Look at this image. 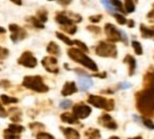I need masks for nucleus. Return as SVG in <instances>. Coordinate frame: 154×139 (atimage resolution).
Listing matches in <instances>:
<instances>
[{
    "instance_id": "1",
    "label": "nucleus",
    "mask_w": 154,
    "mask_h": 139,
    "mask_svg": "<svg viewBox=\"0 0 154 139\" xmlns=\"http://www.w3.org/2000/svg\"><path fill=\"white\" fill-rule=\"evenodd\" d=\"M136 107L143 116L154 115V72L148 71L143 77V89L136 93Z\"/></svg>"
},
{
    "instance_id": "2",
    "label": "nucleus",
    "mask_w": 154,
    "mask_h": 139,
    "mask_svg": "<svg viewBox=\"0 0 154 139\" xmlns=\"http://www.w3.org/2000/svg\"><path fill=\"white\" fill-rule=\"evenodd\" d=\"M68 56L73 61L82 64L85 68H89L90 71H92V72L98 71V66L95 63L94 60H92L89 56H87L86 53H85L84 51H82L80 49H78V47H71V49H69Z\"/></svg>"
},
{
    "instance_id": "3",
    "label": "nucleus",
    "mask_w": 154,
    "mask_h": 139,
    "mask_svg": "<svg viewBox=\"0 0 154 139\" xmlns=\"http://www.w3.org/2000/svg\"><path fill=\"white\" fill-rule=\"evenodd\" d=\"M22 86L37 93H47L49 91V86L43 82V78L39 75L26 76L22 80Z\"/></svg>"
},
{
    "instance_id": "4",
    "label": "nucleus",
    "mask_w": 154,
    "mask_h": 139,
    "mask_svg": "<svg viewBox=\"0 0 154 139\" xmlns=\"http://www.w3.org/2000/svg\"><path fill=\"white\" fill-rule=\"evenodd\" d=\"M88 103L97 109H103L106 111H113L115 107V102L113 99H108L97 95H90L88 97Z\"/></svg>"
},
{
    "instance_id": "5",
    "label": "nucleus",
    "mask_w": 154,
    "mask_h": 139,
    "mask_svg": "<svg viewBox=\"0 0 154 139\" xmlns=\"http://www.w3.org/2000/svg\"><path fill=\"white\" fill-rule=\"evenodd\" d=\"M95 53L97 56H100V57H117V49H116L115 44H113V42H107V41H100L95 47Z\"/></svg>"
},
{
    "instance_id": "6",
    "label": "nucleus",
    "mask_w": 154,
    "mask_h": 139,
    "mask_svg": "<svg viewBox=\"0 0 154 139\" xmlns=\"http://www.w3.org/2000/svg\"><path fill=\"white\" fill-rule=\"evenodd\" d=\"M82 18L79 14L73 13V12H59L56 14L55 21L60 26H66V24H73V23H79L82 22Z\"/></svg>"
},
{
    "instance_id": "7",
    "label": "nucleus",
    "mask_w": 154,
    "mask_h": 139,
    "mask_svg": "<svg viewBox=\"0 0 154 139\" xmlns=\"http://www.w3.org/2000/svg\"><path fill=\"white\" fill-rule=\"evenodd\" d=\"M105 34L107 36L108 40L110 42H119L122 41V31L117 30L114 24L112 23H106L105 24Z\"/></svg>"
},
{
    "instance_id": "8",
    "label": "nucleus",
    "mask_w": 154,
    "mask_h": 139,
    "mask_svg": "<svg viewBox=\"0 0 154 139\" xmlns=\"http://www.w3.org/2000/svg\"><path fill=\"white\" fill-rule=\"evenodd\" d=\"M9 30L11 32V40L14 43H17L19 41L23 40L28 37V33L23 28L17 26L15 23H11L9 26Z\"/></svg>"
},
{
    "instance_id": "9",
    "label": "nucleus",
    "mask_w": 154,
    "mask_h": 139,
    "mask_svg": "<svg viewBox=\"0 0 154 139\" xmlns=\"http://www.w3.org/2000/svg\"><path fill=\"white\" fill-rule=\"evenodd\" d=\"M18 64L22 66H26L29 68H34L37 65V59L32 52L26 51L21 54L19 58H18Z\"/></svg>"
},
{
    "instance_id": "10",
    "label": "nucleus",
    "mask_w": 154,
    "mask_h": 139,
    "mask_svg": "<svg viewBox=\"0 0 154 139\" xmlns=\"http://www.w3.org/2000/svg\"><path fill=\"white\" fill-rule=\"evenodd\" d=\"M92 112V109L85 104L84 102H78L73 107V114L76 116L78 119H86Z\"/></svg>"
},
{
    "instance_id": "11",
    "label": "nucleus",
    "mask_w": 154,
    "mask_h": 139,
    "mask_svg": "<svg viewBox=\"0 0 154 139\" xmlns=\"http://www.w3.org/2000/svg\"><path fill=\"white\" fill-rule=\"evenodd\" d=\"M41 64L43 68L47 70L49 73L58 74L59 73V68H58V61L55 57L52 56H47L41 60Z\"/></svg>"
},
{
    "instance_id": "12",
    "label": "nucleus",
    "mask_w": 154,
    "mask_h": 139,
    "mask_svg": "<svg viewBox=\"0 0 154 139\" xmlns=\"http://www.w3.org/2000/svg\"><path fill=\"white\" fill-rule=\"evenodd\" d=\"M97 121H98V124L103 125L106 128H109V130H116L117 128V123L109 114H103L101 116H99Z\"/></svg>"
},
{
    "instance_id": "13",
    "label": "nucleus",
    "mask_w": 154,
    "mask_h": 139,
    "mask_svg": "<svg viewBox=\"0 0 154 139\" xmlns=\"http://www.w3.org/2000/svg\"><path fill=\"white\" fill-rule=\"evenodd\" d=\"M77 92H78V90H77V86H76V84H75V82L66 81L61 90V95L66 97V96H70V95L75 94V93H77Z\"/></svg>"
},
{
    "instance_id": "14",
    "label": "nucleus",
    "mask_w": 154,
    "mask_h": 139,
    "mask_svg": "<svg viewBox=\"0 0 154 139\" xmlns=\"http://www.w3.org/2000/svg\"><path fill=\"white\" fill-rule=\"evenodd\" d=\"M60 130H61L62 134H63V136L66 137V139H79V137H80L79 133L72 128H63V126H60Z\"/></svg>"
},
{
    "instance_id": "15",
    "label": "nucleus",
    "mask_w": 154,
    "mask_h": 139,
    "mask_svg": "<svg viewBox=\"0 0 154 139\" xmlns=\"http://www.w3.org/2000/svg\"><path fill=\"white\" fill-rule=\"evenodd\" d=\"M124 62L128 64V70H129V76H133L136 68V60L134 59V57L131 55H127L124 58Z\"/></svg>"
},
{
    "instance_id": "16",
    "label": "nucleus",
    "mask_w": 154,
    "mask_h": 139,
    "mask_svg": "<svg viewBox=\"0 0 154 139\" xmlns=\"http://www.w3.org/2000/svg\"><path fill=\"white\" fill-rule=\"evenodd\" d=\"M140 34L143 38L154 39V26H146L145 24H140Z\"/></svg>"
},
{
    "instance_id": "17",
    "label": "nucleus",
    "mask_w": 154,
    "mask_h": 139,
    "mask_svg": "<svg viewBox=\"0 0 154 139\" xmlns=\"http://www.w3.org/2000/svg\"><path fill=\"white\" fill-rule=\"evenodd\" d=\"M60 119L62 120L63 122H66V123H70V124H78L79 123V120L74 114H71V113H62L60 115Z\"/></svg>"
},
{
    "instance_id": "18",
    "label": "nucleus",
    "mask_w": 154,
    "mask_h": 139,
    "mask_svg": "<svg viewBox=\"0 0 154 139\" xmlns=\"http://www.w3.org/2000/svg\"><path fill=\"white\" fill-rule=\"evenodd\" d=\"M85 138L86 139H99L101 137L100 131L94 128H90L85 132Z\"/></svg>"
},
{
    "instance_id": "19",
    "label": "nucleus",
    "mask_w": 154,
    "mask_h": 139,
    "mask_svg": "<svg viewBox=\"0 0 154 139\" xmlns=\"http://www.w3.org/2000/svg\"><path fill=\"white\" fill-rule=\"evenodd\" d=\"M92 86L93 81L89 78V76H82V77H79V88L82 91H87Z\"/></svg>"
},
{
    "instance_id": "20",
    "label": "nucleus",
    "mask_w": 154,
    "mask_h": 139,
    "mask_svg": "<svg viewBox=\"0 0 154 139\" xmlns=\"http://www.w3.org/2000/svg\"><path fill=\"white\" fill-rule=\"evenodd\" d=\"M47 52L50 54V55L53 56H59L60 55V47L57 43H55L54 41H51L49 42L47 47Z\"/></svg>"
},
{
    "instance_id": "21",
    "label": "nucleus",
    "mask_w": 154,
    "mask_h": 139,
    "mask_svg": "<svg viewBox=\"0 0 154 139\" xmlns=\"http://www.w3.org/2000/svg\"><path fill=\"white\" fill-rule=\"evenodd\" d=\"M9 114H10V118H11V120L13 122L18 123V122L21 121V112H20L18 109L13 107V109L10 110Z\"/></svg>"
},
{
    "instance_id": "22",
    "label": "nucleus",
    "mask_w": 154,
    "mask_h": 139,
    "mask_svg": "<svg viewBox=\"0 0 154 139\" xmlns=\"http://www.w3.org/2000/svg\"><path fill=\"white\" fill-rule=\"evenodd\" d=\"M26 22H29L32 26H34V28H36V29H39V30H40V29L41 30L45 29V24H43V22H41L37 17L29 16V17L26 18Z\"/></svg>"
},
{
    "instance_id": "23",
    "label": "nucleus",
    "mask_w": 154,
    "mask_h": 139,
    "mask_svg": "<svg viewBox=\"0 0 154 139\" xmlns=\"http://www.w3.org/2000/svg\"><path fill=\"white\" fill-rule=\"evenodd\" d=\"M8 130L10 131V132L14 133V134H21L22 132H24V126L20 125V124L18 123H11L9 125V128H8Z\"/></svg>"
},
{
    "instance_id": "24",
    "label": "nucleus",
    "mask_w": 154,
    "mask_h": 139,
    "mask_svg": "<svg viewBox=\"0 0 154 139\" xmlns=\"http://www.w3.org/2000/svg\"><path fill=\"white\" fill-rule=\"evenodd\" d=\"M60 29H61L63 32L68 33L70 35H74L75 33L77 32V26L73 24H66V26H60Z\"/></svg>"
},
{
    "instance_id": "25",
    "label": "nucleus",
    "mask_w": 154,
    "mask_h": 139,
    "mask_svg": "<svg viewBox=\"0 0 154 139\" xmlns=\"http://www.w3.org/2000/svg\"><path fill=\"white\" fill-rule=\"evenodd\" d=\"M0 99H1V102L3 103V104H11V103H17L18 102V99L15 98V97H10L8 96V95H1L0 96Z\"/></svg>"
},
{
    "instance_id": "26",
    "label": "nucleus",
    "mask_w": 154,
    "mask_h": 139,
    "mask_svg": "<svg viewBox=\"0 0 154 139\" xmlns=\"http://www.w3.org/2000/svg\"><path fill=\"white\" fill-rule=\"evenodd\" d=\"M55 35H56V37H57L58 39H60V40L62 41V42H64L66 45H73L74 44V40H71L69 37H66L64 34H62V33H60V32H56L55 33Z\"/></svg>"
},
{
    "instance_id": "27",
    "label": "nucleus",
    "mask_w": 154,
    "mask_h": 139,
    "mask_svg": "<svg viewBox=\"0 0 154 139\" xmlns=\"http://www.w3.org/2000/svg\"><path fill=\"white\" fill-rule=\"evenodd\" d=\"M125 10L127 13H133L135 11V3L133 0H125Z\"/></svg>"
},
{
    "instance_id": "28",
    "label": "nucleus",
    "mask_w": 154,
    "mask_h": 139,
    "mask_svg": "<svg viewBox=\"0 0 154 139\" xmlns=\"http://www.w3.org/2000/svg\"><path fill=\"white\" fill-rule=\"evenodd\" d=\"M110 2H111L112 5L115 8V10L119 11L120 13H122V14H126L127 13L126 10H125L124 7H122V3L120 2V0H110Z\"/></svg>"
},
{
    "instance_id": "29",
    "label": "nucleus",
    "mask_w": 154,
    "mask_h": 139,
    "mask_svg": "<svg viewBox=\"0 0 154 139\" xmlns=\"http://www.w3.org/2000/svg\"><path fill=\"white\" fill-rule=\"evenodd\" d=\"M30 128L33 132H42L45 130V125L39 122H34V123H30Z\"/></svg>"
},
{
    "instance_id": "30",
    "label": "nucleus",
    "mask_w": 154,
    "mask_h": 139,
    "mask_svg": "<svg viewBox=\"0 0 154 139\" xmlns=\"http://www.w3.org/2000/svg\"><path fill=\"white\" fill-rule=\"evenodd\" d=\"M37 18L40 20L41 22H47L48 21V12L45 10H39L37 12Z\"/></svg>"
},
{
    "instance_id": "31",
    "label": "nucleus",
    "mask_w": 154,
    "mask_h": 139,
    "mask_svg": "<svg viewBox=\"0 0 154 139\" xmlns=\"http://www.w3.org/2000/svg\"><path fill=\"white\" fill-rule=\"evenodd\" d=\"M112 15L115 17L116 21H117L118 24H120V26H124V24H126L127 22H128V20L126 19V17H125L124 15H122V14H117V13H113Z\"/></svg>"
},
{
    "instance_id": "32",
    "label": "nucleus",
    "mask_w": 154,
    "mask_h": 139,
    "mask_svg": "<svg viewBox=\"0 0 154 139\" xmlns=\"http://www.w3.org/2000/svg\"><path fill=\"white\" fill-rule=\"evenodd\" d=\"M132 47H133V50H134V52H135L136 55H141V54H143V47H141V44L138 42V41L133 40L132 41Z\"/></svg>"
},
{
    "instance_id": "33",
    "label": "nucleus",
    "mask_w": 154,
    "mask_h": 139,
    "mask_svg": "<svg viewBox=\"0 0 154 139\" xmlns=\"http://www.w3.org/2000/svg\"><path fill=\"white\" fill-rule=\"evenodd\" d=\"M3 132H5L3 133V137H5V139H20L19 134H14V133L10 132L8 128H5Z\"/></svg>"
},
{
    "instance_id": "34",
    "label": "nucleus",
    "mask_w": 154,
    "mask_h": 139,
    "mask_svg": "<svg viewBox=\"0 0 154 139\" xmlns=\"http://www.w3.org/2000/svg\"><path fill=\"white\" fill-rule=\"evenodd\" d=\"M101 1V5H103V7L107 9V11L108 12H110L111 14H113L114 13V11H116L115 10V8L112 5V3L110 2V1H108V0H100Z\"/></svg>"
},
{
    "instance_id": "35",
    "label": "nucleus",
    "mask_w": 154,
    "mask_h": 139,
    "mask_svg": "<svg viewBox=\"0 0 154 139\" xmlns=\"http://www.w3.org/2000/svg\"><path fill=\"white\" fill-rule=\"evenodd\" d=\"M74 44H76L77 47H78V49H80L82 51H84L85 53H88L89 52V49H88V47H87V44L85 42H82V41L74 40Z\"/></svg>"
},
{
    "instance_id": "36",
    "label": "nucleus",
    "mask_w": 154,
    "mask_h": 139,
    "mask_svg": "<svg viewBox=\"0 0 154 139\" xmlns=\"http://www.w3.org/2000/svg\"><path fill=\"white\" fill-rule=\"evenodd\" d=\"M87 30L94 35H99L101 33L100 28H99V26H87Z\"/></svg>"
},
{
    "instance_id": "37",
    "label": "nucleus",
    "mask_w": 154,
    "mask_h": 139,
    "mask_svg": "<svg viewBox=\"0 0 154 139\" xmlns=\"http://www.w3.org/2000/svg\"><path fill=\"white\" fill-rule=\"evenodd\" d=\"M37 139H55L52 135H50L49 133L45 132H39L38 134L36 135Z\"/></svg>"
},
{
    "instance_id": "38",
    "label": "nucleus",
    "mask_w": 154,
    "mask_h": 139,
    "mask_svg": "<svg viewBox=\"0 0 154 139\" xmlns=\"http://www.w3.org/2000/svg\"><path fill=\"white\" fill-rule=\"evenodd\" d=\"M143 124H145V126H147L148 128H150V130H154V123H153V121H152L151 119L143 117Z\"/></svg>"
},
{
    "instance_id": "39",
    "label": "nucleus",
    "mask_w": 154,
    "mask_h": 139,
    "mask_svg": "<svg viewBox=\"0 0 154 139\" xmlns=\"http://www.w3.org/2000/svg\"><path fill=\"white\" fill-rule=\"evenodd\" d=\"M9 53H10V52H9V50H8V49L0 47V60H3V59H5V58H8Z\"/></svg>"
},
{
    "instance_id": "40",
    "label": "nucleus",
    "mask_w": 154,
    "mask_h": 139,
    "mask_svg": "<svg viewBox=\"0 0 154 139\" xmlns=\"http://www.w3.org/2000/svg\"><path fill=\"white\" fill-rule=\"evenodd\" d=\"M101 18H103V15H101V14H97V15L90 16V17H89V20H90L91 22H93V23H97V22L100 21Z\"/></svg>"
},
{
    "instance_id": "41",
    "label": "nucleus",
    "mask_w": 154,
    "mask_h": 139,
    "mask_svg": "<svg viewBox=\"0 0 154 139\" xmlns=\"http://www.w3.org/2000/svg\"><path fill=\"white\" fill-rule=\"evenodd\" d=\"M59 107H61V109H63V110H66V109H69L70 107H72V101L71 100H62L61 102H60V104H59Z\"/></svg>"
},
{
    "instance_id": "42",
    "label": "nucleus",
    "mask_w": 154,
    "mask_h": 139,
    "mask_svg": "<svg viewBox=\"0 0 154 139\" xmlns=\"http://www.w3.org/2000/svg\"><path fill=\"white\" fill-rule=\"evenodd\" d=\"M10 86H11V82H10L9 80H1V81H0V88L8 90Z\"/></svg>"
},
{
    "instance_id": "43",
    "label": "nucleus",
    "mask_w": 154,
    "mask_h": 139,
    "mask_svg": "<svg viewBox=\"0 0 154 139\" xmlns=\"http://www.w3.org/2000/svg\"><path fill=\"white\" fill-rule=\"evenodd\" d=\"M57 1L60 5H62V7H66V5H69L71 2H72L73 0H57Z\"/></svg>"
},
{
    "instance_id": "44",
    "label": "nucleus",
    "mask_w": 154,
    "mask_h": 139,
    "mask_svg": "<svg viewBox=\"0 0 154 139\" xmlns=\"http://www.w3.org/2000/svg\"><path fill=\"white\" fill-rule=\"evenodd\" d=\"M8 116V113H7V111L5 110V107H2V104L0 103V117H2V118H5V117H7Z\"/></svg>"
},
{
    "instance_id": "45",
    "label": "nucleus",
    "mask_w": 154,
    "mask_h": 139,
    "mask_svg": "<svg viewBox=\"0 0 154 139\" xmlns=\"http://www.w3.org/2000/svg\"><path fill=\"white\" fill-rule=\"evenodd\" d=\"M147 18L149 19L150 22H153V23H154V10H152L151 12H149V13H148Z\"/></svg>"
},
{
    "instance_id": "46",
    "label": "nucleus",
    "mask_w": 154,
    "mask_h": 139,
    "mask_svg": "<svg viewBox=\"0 0 154 139\" xmlns=\"http://www.w3.org/2000/svg\"><path fill=\"white\" fill-rule=\"evenodd\" d=\"M75 72H76L78 75H82V76H89L88 75V73L87 72H85L84 70H82V68H75L74 70Z\"/></svg>"
},
{
    "instance_id": "47",
    "label": "nucleus",
    "mask_w": 154,
    "mask_h": 139,
    "mask_svg": "<svg viewBox=\"0 0 154 139\" xmlns=\"http://www.w3.org/2000/svg\"><path fill=\"white\" fill-rule=\"evenodd\" d=\"M93 77H98V78H106L107 77V73L106 72H103V73H96V74H93Z\"/></svg>"
},
{
    "instance_id": "48",
    "label": "nucleus",
    "mask_w": 154,
    "mask_h": 139,
    "mask_svg": "<svg viewBox=\"0 0 154 139\" xmlns=\"http://www.w3.org/2000/svg\"><path fill=\"white\" fill-rule=\"evenodd\" d=\"M127 23H128V26L129 28H133V26H134V21H133L132 19H130V20H128V22H127Z\"/></svg>"
},
{
    "instance_id": "49",
    "label": "nucleus",
    "mask_w": 154,
    "mask_h": 139,
    "mask_svg": "<svg viewBox=\"0 0 154 139\" xmlns=\"http://www.w3.org/2000/svg\"><path fill=\"white\" fill-rule=\"evenodd\" d=\"M11 1L13 3H15V5H22V0H11Z\"/></svg>"
},
{
    "instance_id": "50",
    "label": "nucleus",
    "mask_w": 154,
    "mask_h": 139,
    "mask_svg": "<svg viewBox=\"0 0 154 139\" xmlns=\"http://www.w3.org/2000/svg\"><path fill=\"white\" fill-rule=\"evenodd\" d=\"M119 86H120V88H122V89H125V88H129V86H130V84H129V83H122Z\"/></svg>"
},
{
    "instance_id": "51",
    "label": "nucleus",
    "mask_w": 154,
    "mask_h": 139,
    "mask_svg": "<svg viewBox=\"0 0 154 139\" xmlns=\"http://www.w3.org/2000/svg\"><path fill=\"white\" fill-rule=\"evenodd\" d=\"M5 32H7V31H5V29L2 28V26H0V34H5Z\"/></svg>"
},
{
    "instance_id": "52",
    "label": "nucleus",
    "mask_w": 154,
    "mask_h": 139,
    "mask_svg": "<svg viewBox=\"0 0 154 139\" xmlns=\"http://www.w3.org/2000/svg\"><path fill=\"white\" fill-rule=\"evenodd\" d=\"M129 139H143V137H141V136H136V137H134V138H129Z\"/></svg>"
},
{
    "instance_id": "53",
    "label": "nucleus",
    "mask_w": 154,
    "mask_h": 139,
    "mask_svg": "<svg viewBox=\"0 0 154 139\" xmlns=\"http://www.w3.org/2000/svg\"><path fill=\"white\" fill-rule=\"evenodd\" d=\"M109 139H119V138H118L117 136H112V137H110Z\"/></svg>"
},
{
    "instance_id": "54",
    "label": "nucleus",
    "mask_w": 154,
    "mask_h": 139,
    "mask_svg": "<svg viewBox=\"0 0 154 139\" xmlns=\"http://www.w3.org/2000/svg\"><path fill=\"white\" fill-rule=\"evenodd\" d=\"M137 1H138V0H134V2H137Z\"/></svg>"
},
{
    "instance_id": "55",
    "label": "nucleus",
    "mask_w": 154,
    "mask_h": 139,
    "mask_svg": "<svg viewBox=\"0 0 154 139\" xmlns=\"http://www.w3.org/2000/svg\"><path fill=\"white\" fill-rule=\"evenodd\" d=\"M49 1H54V0H49Z\"/></svg>"
},
{
    "instance_id": "56",
    "label": "nucleus",
    "mask_w": 154,
    "mask_h": 139,
    "mask_svg": "<svg viewBox=\"0 0 154 139\" xmlns=\"http://www.w3.org/2000/svg\"><path fill=\"white\" fill-rule=\"evenodd\" d=\"M153 7H154V5H153Z\"/></svg>"
}]
</instances>
